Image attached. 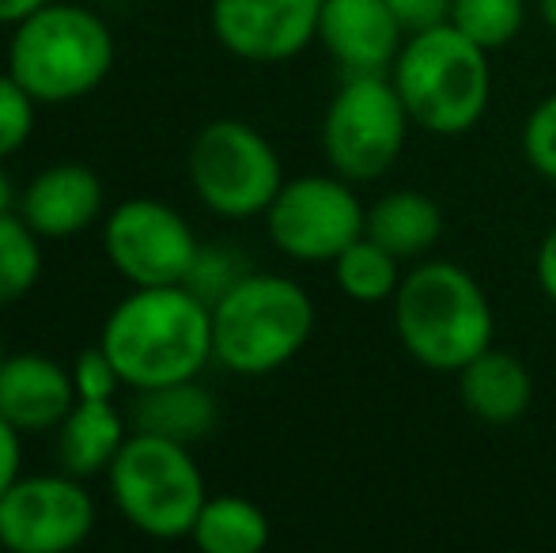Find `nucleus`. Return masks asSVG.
I'll return each mask as SVG.
<instances>
[{
    "instance_id": "19",
    "label": "nucleus",
    "mask_w": 556,
    "mask_h": 553,
    "mask_svg": "<svg viewBox=\"0 0 556 553\" xmlns=\"http://www.w3.org/2000/svg\"><path fill=\"white\" fill-rule=\"evenodd\" d=\"M364 236L387 247L394 259L417 262L440 243L443 236V209L420 190H390L367 209Z\"/></svg>"
},
{
    "instance_id": "31",
    "label": "nucleus",
    "mask_w": 556,
    "mask_h": 553,
    "mask_svg": "<svg viewBox=\"0 0 556 553\" xmlns=\"http://www.w3.org/2000/svg\"><path fill=\"white\" fill-rule=\"evenodd\" d=\"M50 0H0V27H15V23H23L30 12H38Z\"/></svg>"
},
{
    "instance_id": "3",
    "label": "nucleus",
    "mask_w": 556,
    "mask_h": 553,
    "mask_svg": "<svg viewBox=\"0 0 556 553\" xmlns=\"http://www.w3.org/2000/svg\"><path fill=\"white\" fill-rule=\"evenodd\" d=\"M114 30L96 8L50 0L12 27L8 73L38 99V106H65L88 99L114 68Z\"/></svg>"
},
{
    "instance_id": "5",
    "label": "nucleus",
    "mask_w": 556,
    "mask_h": 553,
    "mask_svg": "<svg viewBox=\"0 0 556 553\" xmlns=\"http://www.w3.org/2000/svg\"><path fill=\"white\" fill-rule=\"evenodd\" d=\"M315 303L307 288L280 274L250 269L213 303V361L242 379L280 372L307 349Z\"/></svg>"
},
{
    "instance_id": "32",
    "label": "nucleus",
    "mask_w": 556,
    "mask_h": 553,
    "mask_svg": "<svg viewBox=\"0 0 556 553\" xmlns=\"http://www.w3.org/2000/svg\"><path fill=\"white\" fill-rule=\"evenodd\" d=\"M15 209H20V201H15V186H12V178H8V171H4V160H0V216L15 213Z\"/></svg>"
},
{
    "instance_id": "25",
    "label": "nucleus",
    "mask_w": 556,
    "mask_h": 553,
    "mask_svg": "<svg viewBox=\"0 0 556 553\" xmlns=\"http://www.w3.org/2000/svg\"><path fill=\"white\" fill-rule=\"evenodd\" d=\"M38 99L15 80L12 73H0V160L15 155L35 134Z\"/></svg>"
},
{
    "instance_id": "17",
    "label": "nucleus",
    "mask_w": 556,
    "mask_h": 553,
    "mask_svg": "<svg viewBox=\"0 0 556 553\" xmlns=\"http://www.w3.org/2000/svg\"><path fill=\"white\" fill-rule=\"evenodd\" d=\"M125 417H129L132 432L163 436V440L193 448V443L213 436L216 420H220V406H216L213 391L201 379H182V384L137 391Z\"/></svg>"
},
{
    "instance_id": "7",
    "label": "nucleus",
    "mask_w": 556,
    "mask_h": 553,
    "mask_svg": "<svg viewBox=\"0 0 556 553\" xmlns=\"http://www.w3.org/2000/svg\"><path fill=\"white\" fill-rule=\"evenodd\" d=\"M186 171L201 205L224 221L265 216L285 186L277 148L262 129L239 118H216L201 126L186 155Z\"/></svg>"
},
{
    "instance_id": "35",
    "label": "nucleus",
    "mask_w": 556,
    "mask_h": 553,
    "mask_svg": "<svg viewBox=\"0 0 556 553\" xmlns=\"http://www.w3.org/2000/svg\"><path fill=\"white\" fill-rule=\"evenodd\" d=\"M91 4H103V0H91Z\"/></svg>"
},
{
    "instance_id": "6",
    "label": "nucleus",
    "mask_w": 556,
    "mask_h": 553,
    "mask_svg": "<svg viewBox=\"0 0 556 553\" xmlns=\"http://www.w3.org/2000/svg\"><path fill=\"white\" fill-rule=\"evenodd\" d=\"M106 481L125 524L155 542L190 539L208 501L205 474L193 451L148 432H129Z\"/></svg>"
},
{
    "instance_id": "16",
    "label": "nucleus",
    "mask_w": 556,
    "mask_h": 553,
    "mask_svg": "<svg viewBox=\"0 0 556 553\" xmlns=\"http://www.w3.org/2000/svg\"><path fill=\"white\" fill-rule=\"evenodd\" d=\"M458 399L484 425H511L534 402V379L515 353L489 345L458 368Z\"/></svg>"
},
{
    "instance_id": "23",
    "label": "nucleus",
    "mask_w": 556,
    "mask_h": 553,
    "mask_svg": "<svg viewBox=\"0 0 556 553\" xmlns=\"http://www.w3.org/2000/svg\"><path fill=\"white\" fill-rule=\"evenodd\" d=\"M446 23L473 38L481 50L496 53L511 46L527 27V0H454Z\"/></svg>"
},
{
    "instance_id": "1",
    "label": "nucleus",
    "mask_w": 556,
    "mask_h": 553,
    "mask_svg": "<svg viewBox=\"0 0 556 553\" xmlns=\"http://www.w3.org/2000/svg\"><path fill=\"white\" fill-rule=\"evenodd\" d=\"M99 345L129 391L201 379L213 364V307L186 285L132 288L106 315Z\"/></svg>"
},
{
    "instance_id": "21",
    "label": "nucleus",
    "mask_w": 556,
    "mask_h": 553,
    "mask_svg": "<svg viewBox=\"0 0 556 553\" xmlns=\"http://www.w3.org/2000/svg\"><path fill=\"white\" fill-rule=\"evenodd\" d=\"M333 280L349 300L356 303H382L394 300L397 285H402V259L379 247L371 236H359L352 247H344L341 254L330 262Z\"/></svg>"
},
{
    "instance_id": "18",
    "label": "nucleus",
    "mask_w": 556,
    "mask_h": 553,
    "mask_svg": "<svg viewBox=\"0 0 556 553\" xmlns=\"http://www.w3.org/2000/svg\"><path fill=\"white\" fill-rule=\"evenodd\" d=\"M129 417L114 410V402L76 399L65 420L58 425V458L61 470L73 478H96L106 474L117 451L129 440Z\"/></svg>"
},
{
    "instance_id": "20",
    "label": "nucleus",
    "mask_w": 556,
    "mask_h": 553,
    "mask_svg": "<svg viewBox=\"0 0 556 553\" xmlns=\"http://www.w3.org/2000/svg\"><path fill=\"white\" fill-rule=\"evenodd\" d=\"M190 542L205 553H262L269 546V516L247 497H208Z\"/></svg>"
},
{
    "instance_id": "14",
    "label": "nucleus",
    "mask_w": 556,
    "mask_h": 553,
    "mask_svg": "<svg viewBox=\"0 0 556 553\" xmlns=\"http://www.w3.org/2000/svg\"><path fill=\"white\" fill-rule=\"evenodd\" d=\"M15 213L38 239H73L103 221V178L84 163H53L30 178Z\"/></svg>"
},
{
    "instance_id": "9",
    "label": "nucleus",
    "mask_w": 556,
    "mask_h": 553,
    "mask_svg": "<svg viewBox=\"0 0 556 553\" xmlns=\"http://www.w3.org/2000/svg\"><path fill=\"white\" fill-rule=\"evenodd\" d=\"M367 209L341 175L285 178L273 205L265 209L269 243L292 262H333L344 247L364 236Z\"/></svg>"
},
{
    "instance_id": "33",
    "label": "nucleus",
    "mask_w": 556,
    "mask_h": 553,
    "mask_svg": "<svg viewBox=\"0 0 556 553\" xmlns=\"http://www.w3.org/2000/svg\"><path fill=\"white\" fill-rule=\"evenodd\" d=\"M538 15L549 30H556V0H538Z\"/></svg>"
},
{
    "instance_id": "15",
    "label": "nucleus",
    "mask_w": 556,
    "mask_h": 553,
    "mask_svg": "<svg viewBox=\"0 0 556 553\" xmlns=\"http://www.w3.org/2000/svg\"><path fill=\"white\" fill-rule=\"evenodd\" d=\"M76 406L73 368L42 353H8L0 361V414L23 436L58 432Z\"/></svg>"
},
{
    "instance_id": "36",
    "label": "nucleus",
    "mask_w": 556,
    "mask_h": 553,
    "mask_svg": "<svg viewBox=\"0 0 556 553\" xmlns=\"http://www.w3.org/2000/svg\"><path fill=\"white\" fill-rule=\"evenodd\" d=\"M0 553H4V546H0Z\"/></svg>"
},
{
    "instance_id": "26",
    "label": "nucleus",
    "mask_w": 556,
    "mask_h": 553,
    "mask_svg": "<svg viewBox=\"0 0 556 553\" xmlns=\"http://www.w3.org/2000/svg\"><path fill=\"white\" fill-rule=\"evenodd\" d=\"M522 152L538 175L556 183V91L530 111L527 126H522Z\"/></svg>"
},
{
    "instance_id": "8",
    "label": "nucleus",
    "mask_w": 556,
    "mask_h": 553,
    "mask_svg": "<svg viewBox=\"0 0 556 553\" xmlns=\"http://www.w3.org/2000/svg\"><path fill=\"white\" fill-rule=\"evenodd\" d=\"M409 126L390 73L344 76L323 118L326 163L349 183H375L397 163Z\"/></svg>"
},
{
    "instance_id": "27",
    "label": "nucleus",
    "mask_w": 556,
    "mask_h": 553,
    "mask_svg": "<svg viewBox=\"0 0 556 553\" xmlns=\"http://www.w3.org/2000/svg\"><path fill=\"white\" fill-rule=\"evenodd\" d=\"M73 384H76V399H96V402H114L122 376H117L114 361L103 353V345L84 349L73 361Z\"/></svg>"
},
{
    "instance_id": "29",
    "label": "nucleus",
    "mask_w": 556,
    "mask_h": 553,
    "mask_svg": "<svg viewBox=\"0 0 556 553\" xmlns=\"http://www.w3.org/2000/svg\"><path fill=\"white\" fill-rule=\"evenodd\" d=\"M23 474V432L0 414V497Z\"/></svg>"
},
{
    "instance_id": "2",
    "label": "nucleus",
    "mask_w": 556,
    "mask_h": 553,
    "mask_svg": "<svg viewBox=\"0 0 556 553\" xmlns=\"http://www.w3.org/2000/svg\"><path fill=\"white\" fill-rule=\"evenodd\" d=\"M394 334L417 364L458 372L492 345L496 318L481 280L454 262H420L402 277L394 300Z\"/></svg>"
},
{
    "instance_id": "28",
    "label": "nucleus",
    "mask_w": 556,
    "mask_h": 553,
    "mask_svg": "<svg viewBox=\"0 0 556 553\" xmlns=\"http://www.w3.org/2000/svg\"><path fill=\"white\" fill-rule=\"evenodd\" d=\"M387 4L405 27V35H417V30L440 27V23L451 20L454 0H387Z\"/></svg>"
},
{
    "instance_id": "22",
    "label": "nucleus",
    "mask_w": 556,
    "mask_h": 553,
    "mask_svg": "<svg viewBox=\"0 0 556 553\" xmlns=\"http://www.w3.org/2000/svg\"><path fill=\"white\" fill-rule=\"evenodd\" d=\"M42 277V239L20 213L0 216V311L20 303Z\"/></svg>"
},
{
    "instance_id": "34",
    "label": "nucleus",
    "mask_w": 556,
    "mask_h": 553,
    "mask_svg": "<svg viewBox=\"0 0 556 553\" xmlns=\"http://www.w3.org/2000/svg\"><path fill=\"white\" fill-rule=\"evenodd\" d=\"M8 356V349H4V334H0V361Z\"/></svg>"
},
{
    "instance_id": "11",
    "label": "nucleus",
    "mask_w": 556,
    "mask_h": 553,
    "mask_svg": "<svg viewBox=\"0 0 556 553\" xmlns=\"http://www.w3.org/2000/svg\"><path fill=\"white\" fill-rule=\"evenodd\" d=\"M103 251L132 288H155L182 285L201 243L175 205L129 198L103 216Z\"/></svg>"
},
{
    "instance_id": "13",
    "label": "nucleus",
    "mask_w": 556,
    "mask_h": 553,
    "mask_svg": "<svg viewBox=\"0 0 556 553\" xmlns=\"http://www.w3.org/2000/svg\"><path fill=\"white\" fill-rule=\"evenodd\" d=\"M318 42L344 76L390 73L402 53L405 27L387 0H323Z\"/></svg>"
},
{
    "instance_id": "30",
    "label": "nucleus",
    "mask_w": 556,
    "mask_h": 553,
    "mask_svg": "<svg viewBox=\"0 0 556 553\" xmlns=\"http://www.w3.org/2000/svg\"><path fill=\"white\" fill-rule=\"evenodd\" d=\"M534 277H538V288L556 303V224L545 231L542 247H538V259H534Z\"/></svg>"
},
{
    "instance_id": "4",
    "label": "nucleus",
    "mask_w": 556,
    "mask_h": 553,
    "mask_svg": "<svg viewBox=\"0 0 556 553\" xmlns=\"http://www.w3.org/2000/svg\"><path fill=\"white\" fill-rule=\"evenodd\" d=\"M390 80L413 126L435 137L469 134L484 118L492 99L489 50H481L451 23L405 35Z\"/></svg>"
},
{
    "instance_id": "10",
    "label": "nucleus",
    "mask_w": 556,
    "mask_h": 553,
    "mask_svg": "<svg viewBox=\"0 0 556 553\" xmlns=\"http://www.w3.org/2000/svg\"><path fill=\"white\" fill-rule=\"evenodd\" d=\"M96 501L73 474H20L0 497L4 553H73L96 531Z\"/></svg>"
},
{
    "instance_id": "24",
    "label": "nucleus",
    "mask_w": 556,
    "mask_h": 553,
    "mask_svg": "<svg viewBox=\"0 0 556 553\" xmlns=\"http://www.w3.org/2000/svg\"><path fill=\"white\" fill-rule=\"evenodd\" d=\"M250 274V266L242 262V254H235V247H205L201 243L198 259H193L190 274H186L182 285L190 288L193 296L213 307L216 300H224L242 277Z\"/></svg>"
},
{
    "instance_id": "12",
    "label": "nucleus",
    "mask_w": 556,
    "mask_h": 553,
    "mask_svg": "<svg viewBox=\"0 0 556 553\" xmlns=\"http://www.w3.org/2000/svg\"><path fill=\"white\" fill-rule=\"evenodd\" d=\"M323 0H213L216 42L250 65H280L318 42Z\"/></svg>"
}]
</instances>
